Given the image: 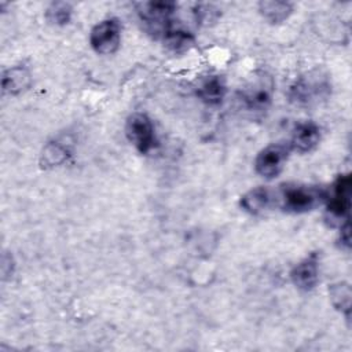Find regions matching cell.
<instances>
[{
    "instance_id": "6",
    "label": "cell",
    "mask_w": 352,
    "mask_h": 352,
    "mask_svg": "<svg viewBox=\"0 0 352 352\" xmlns=\"http://www.w3.org/2000/svg\"><path fill=\"white\" fill-rule=\"evenodd\" d=\"M351 208V176L340 175L333 186V194L329 198L327 212L334 219L348 216Z\"/></svg>"
},
{
    "instance_id": "17",
    "label": "cell",
    "mask_w": 352,
    "mask_h": 352,
    "mask_svg": "<svg viewBox=\"0 0 352 352\" xmlns=\"http://www.w3.org/2000/svg\"><path fill=\"white\" fill-rule=\"evenodd\" d=\"M72 6L69 3H65V1H56V3H52L48 8H47V12H45V16L47 19L54 23V25H66L69 23L70 18H72Z\"/></svg>"
},
{
    "instance_id": "5",
    "label": "cell",
    "mask_w": 352,
    "mask_h": 352,
    "mask_svg": "<svg viewBox=\"0 0 352 352\" xmlns=\"http://www.w3.org/2000/svg\"><path fill=\"white\" fill-rule=\"evenodd\" d=\"M290 150V146L282 143H272L264 147L256 157V172L265 179L276 177L280 173Z\"/></svg>"
},
{
    "instance_id": "10",
    "label": "cell",
    "mask_w": 352,
    "mask_h": 352,
    "mask_svg": "<svg viewBox=\"0 0 352 352\" xmlns=\"http://www.w3.org/2000/svg\"><path fill=\"white\" fill-rule=\"evenodd\" d=\"M242 100L250 110H264L271 102V85L264 80L252 82L242 92Z\"/></svg>"
},
{
    "instance_id": "4",
    "label": "cell",
    "mask_w": 352,
    "mask_h": 352,
    "mask_svg": "<svg viewBox=\"0 0 352 352\" xmlns=\"http://www.w3.org/2000/svg\"><path fill=\"white\" fill-rule=\"evenodd\" d=\"M121 41V25L118 19L109 18L95 25L89 34V44L99 55L114 54Z\"/></svg>"
},
{
    "instance_id": "13",
    "label": "cell",
    "mask_w": 352,
    "mask_h": 352,
    "mask_svg": "<svg viewBox=\"0 0 352 352\" xmlns=\"http://www.w3.org/2000/svg\"><path fill=\"white\" fill-rule=\"evenodd\" d=\"M226 91L227 88L224 80L219 76H210L198 87L197 95L204 103L209 106H217L223 102Z\"/></svg>"
},
{
    "instance_id": "11",
    "label": "cell",
    "mask_w": 352,
    "mask_h": 352,
    "mask_svg": "<svg viewBox=\"0 0 352 352\" xmlns=\"http://www.w3.org/2000/svg\"><path fill=\"white\" fill-rule=\"evenodd\" d=\"M162 40L165 47L176 54L187 51L194 44L192 33L182 26H173L172 22L164 32Z\"/></svg>"
},
{
    "instance_id": "9",
    "label": "cell",
    "mask_w": 352,
    "mask_h": 352,
    "mask_svg": "<svg viewBox=\"0 0 352 352\" xmlns=\"http://www.w3.org/2000/svg\"><path fill=\"white\" fill-rule=\"evenodd\" d=\"M319 140H320L319 126L315 122L307 121L296 126L289 146L292 150H296L298 153H308L318 146Z\"/></svg>"
},
{
    "instance_id": "14",
    "label": "cell",
    "mask_w": 352,
    "mask_h": 352,
    "mask_svg": "<svg viewBox=\"0 0 352 352\" xmlns=\"http://www.w3.org/2000/svg\"><path fill=\"white\" fill-rule=\"evenodd\" d=\"M258 11L271 23H280L293 12V4L280 0H268L258 4Z\"/></svg>"
},
{
    "instance_id": "8",
    "label": "cell",
    "mask_w": 352,
    "mask_h": 352,
    "mask_svg": "<svg viewBox=\"0 0 352 352\" xmlns=\"http://www.w3.org/2000/svg\"><path fill=\"white\" fill-rule=\"evenodd\" d=\"M292 282L300 290H312L319 280V267L316 254H311L298 263L290 272Z\"/></svg>"
},
{
    "instance_id": "7",
    "label": "cell",
    "mask_w": 352,
    "mask_h": 352,
    "mask_svg": "<svg viewBox=\"0 0 352 352\" xmlns=\"http://www.w3.org/2000/svg\"><path fill=\"white\" fill-rule=\"evenodd\" d=\"M278 204L276 192L268 187H256L241 197V206L252 214H260Z\"/></svg>"
},
{
    "instance_id": "2",
    "label": "cell",
    "mask_w": 352,
    "mask_h": 352,
    "mask_svg": "<svg viewBox=\"0 0 352 352\" xmlns=\"http://www.w3.org/2000/svg\"><path fill=\"white\" fill-rule=\"evenodd\" d=\"M176 7L173 1H144L138 4V14L150 33L162 36L172 22Z\"/></svg>"
},
{
    "instance_id": "12",
    "label": "cell",
    "mask_w": 352,
    "mask_h": 352,
    "mask_svg": "<svg viewBox=\"0 0 352 352\" xmlns=\"http://www.w3.org/2000/svg\"><path fill=\"white\" fill-rule=\"evenodd\" d=\"M30 85V73L23 66H14L4 72L1 78L3 92L8 95H18Z\"/></svg>"
},
{
    "instance_id": "16",
    "label": "cell",
    "mask_w": 352,
    "mask_h": 352,
    "mask_svg": "<svg viewBox=\"0 0 352 352\" xmlns=\"http://www.w3.org/2000/svg\"><path fill=\"white\" fill-rule=\"evenodd\" d=\"M330 292V298L334 304V307L342 312L346 314V316H349V311H351V287L348 283H337L330 286L329 289Z\"/></svg>"
},
{
    "instance_id": "15",
    "label": "cell",
    "mask_w": 352,
    "mask_h": 352,
    "mask_svg": "<svg viewBox=\"0 0 352 352\" xmlns=\"http://www.w3.org/2000/svg\"><path fill=\"white\" fill-rule=\"evenodd\" d=\"M70 154V148L69 144L65 142H52L50 144L45 146L44 151H43V158H44V164L50 165V166H56L59 164H62Z\"/></svg>"
},
{
    "instance_id": "1",
    "label": "cell",
    "mask_w": 352,
    "mask_h": 352,
    "mask_svg": "<svg viewBox=\"0 0 352 352\" xmlns=\"http://www.w3.org/2000/svg\"><path fill=\"white\" fill-rule=\"evenodd\" d=\"M327 198V192L316 186L308 184H283L280 186L279 194H276V201L285 212L289 213H305Z\"/></svg>"
},
{
    "instance_id": "3",
    "label": "cell",
    "mask_w": 352,
    "mask_h": 352,
    "mask_svg": "<svg viewBox=\"0 0 352 352\" xmlns=\"http://www.w3.org/2000/svg\"><path fill=\"white\" fill-rule=\"evenodd\" d=\"M125 135L135 148L142 154L150 153L157 144L154 125L144 113H133L128 117Z\"/></svg>"
},
{
    "instance_id": "18",
    "label": "cell",
    "mask_w": 352,
    "mask_h": 352,
    "mask_svg": "<svg viewBox=\"0 0 352 352\" xmlns=\"http://www.w3.org/2000/svg\"><path fill=\"white\" fill-rule=\"evenodd\" d=\"M192 12L197 23H209L219 16V10L210 4H198Z\"/></svg>"
},
{
    "instance_id": "19",
    "label": "cell",
    "mask_w": 352,
    "mask_h": 352,
    "mask_svg": "<svg viewBox=\"0 0 352 352\" xmlns=\"http://www.w3.org/2000/svg\"><path fill=\"white\" fill-rule=\"evenodd\" d=\"M341 242L349 248V242H351V236H349V221L345 220V224L341 226Z\"/></svg>"
}]
</instances>
